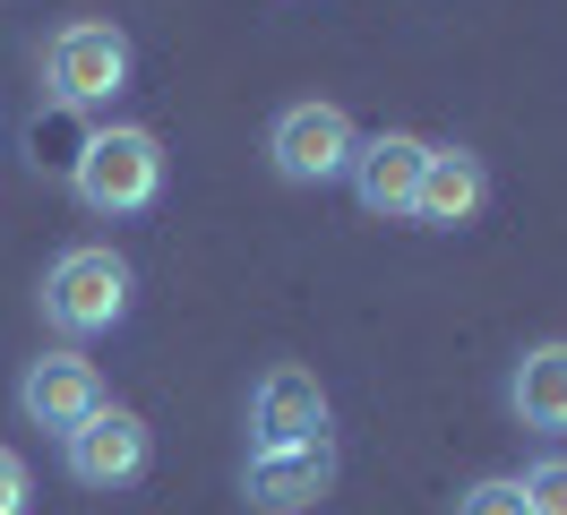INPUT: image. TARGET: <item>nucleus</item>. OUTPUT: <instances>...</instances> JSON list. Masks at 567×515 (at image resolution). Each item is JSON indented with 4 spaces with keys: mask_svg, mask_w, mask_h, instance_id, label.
Masks as SVG:
<instances>
[{
    "mask_svg": "<svg viewBox=\"0 0 567 515\" xmlns=\"http://www.w3.org/2000/svg\"><path fill=\"white\" fill-rule=\"evenodd\" d=\"M130 301H138V267L112 249V240H70L52 267H43V284H35V309H43V327L61 343H86L95 336H112L121 318H130Z\"/></svg>",
    "mask_w": 567,
    "mask_h": 515,
    "instance_id": "nucleus-1",
    "label": "nucleus"
},
{
    "mask_svg": "<svg viewBox=\"0 0 567 515\" xmlns=\"http://www.w3.org/2000/svg\"><path fill=\"white\" fill-rule=\"evenodd\" d=\"M164 172H173L164 164V137L138 130V121H112V130H95L70 155V198L86 215H104V224H130V215H146L164 198Z\"/></svg>",
    "mask_w": 567,
    "mask_h": 515,
    "instance_id": "nucleus-2",
    "label": "nucleus"
},
{
    "mask_svg": "<svg viewBox=\"0 0 567 515\" xmlns=\"http://www.w3.org/2000/svg\"><path fill=\"white\" fill-rule=\"evenodd\" d=\"M130 78H138V43L112 18H61L43 34V95L61 112H104L130 95Z\"/></svg>",
    "mask_w": 567,
    "mask_h": 515,
    "instance_id": "nucleus-3",
    "label": "nucleus"
},
{
    "mask_svg": "<svg viewBox=\"0 0 567 515\" xmlns=\"http://www.w3.org/2000/svg\"><path fill=\"white\" fill-rule=\"evenodd\" d=\"M353 146H361V130H353V112L344 103H284L276 121H267V164H276V181L284 189H327V181H344L353 172Z\"/></svg>",
    "mask_w": 567,
    "mask_h": 515,
    "instance_id": "nucleus-4",
    "label": "nucleus"
},
{
    "mask_svg": "<svg viewBox=\"0 0 567 515\" xmlns=\"http://www.w3.org/2000/svg\"><path fill=\"white\" fill-rule=\"evenodd\" d=\"M112 395H104V370L78 352V343H52V352H35L27 370H18V412H27V430H43V439H70L78 421H95Z\"/></svg>",
    "mask_w": 567,
    "mask_h": 515,
    "instance_id": "nucleus-5",
    "label": "nucleus"
},
{
    "mask_svg": "<svg viewBox=\"0 0 567 515\" xmlns=\"http://www.w3.org/2000/svg\"><path fill=\"white\" fill-rule=\"evenodd\" d=\"M146 464H155V430H146L130 404H104L95 421H78L70 439H61V473L78 481V490H130V481H146Z\"/></svg>",
    "mask_w": 567,
    "mask_h": 515,
    "instance_id": "nucleus-6",
    "label": "nucleus"
},
{
    "mask_svg": "<svg viewBox=\"0 0 567 515\" xmlns=\"http://www.w3.org/2000/svg\"><path fill=\"white\" fill-rule=\"evenodd\" d=\"M422 164H430V137L413 130H379L353 146V172H344V189L370 224H413V198H422Z\"/></svg>",
    "mask_w": 567,
    "mask_h": 515,
    "instance_id": "nucleus-7",
    "label": "nucleus"
},
{
    "mask_svg": "<svg viewBox=\"0 0 567 515\" xmlns=\"http://www.w3.org/2000/svg\"><path fill=\"white\" fill-rule=\"evenodd\" d=\"M327 490H336V439L249 446V455H241V498L258 515H310Z\"/></svg>",
    "mask_w": 567,
    "mask_h": 515,
    "instance_id": "nucleus-8",
    "label": "nucleus"
},
{
    "mask_svg": "<svg viewBox=\"0 0 567 515\" xmlns=\"http://www.w3.org/2000/svg\"><path fill=\"white\" fill-rule=\"evenodd\" d=\"M301 439H336V404L301 361H276L249 387V446H301Z\"/></svg>",
    "mask_w": 567,
    "mask_h": 515,
    "instance_id": "nucleus-9",
    "label": "nucleus"
},
{
    "mask_svg": "<svg viewBox=\"0 0 567 515\" xmlns=\"http://www.w3.org/2000/svg\"><path fill=\"white\" fill-rule=\"evenodd\" d=\"M482 206H491V164H482L473 146H430L413 224H422V233H464V224H482Z\"/></svg>",
    "mask_w": 567,
    "mask_h": 515,
    "instance_id": "nucleus-10",
    "label": "nucleus"
},
{
    "mask_svg": "<svg viewBox=\"0 0 567 515\" xmlns=\"http://www.w3.org/2000/svg\"><path fill=\"white\" fill-rule=\"evenodd\" d=\"M507 412H516V430H533V439H567V336L516 352V370H507Z\"/></svg>",
    "mask_w": 567,
    "mask_h": 515,
    "instance_id": "nucleus-11",
    "label": "nucleus"
},
{
    "mask_svg": "<svg viewBox=\"0 0 567 515\" xmlns=\"http://www.w3.org/2000/svg\"><path fill=\"white\" fill-rule=\"evenodd\" d=\"M516 490H525V515H567V455L559 446L533 455L525 473H516Z\"/></svg>",
    "mask_w": 567,
    "mask_h": 515,
    "instance_id": "nucleus-12",
    "label": "nucleus"
},
{
    "mask_svg": "<svg viewBox=\"0 0 567 515\" xmlns=\"http://www.w3.org/2000/svg\"><path fill=\"white\" fill-rule=\"evenodd\" d=\"M456 515H525V490L516 473H482L473 490H456Z\"/></svg>",
    "mask_w": 567,
    "mask_h": 515,
    "instance_id": "nucleus-13",
    "label": "nucleus"
},
{
    "mask_svg": "<svg viewBox=\"0 0 567 515\" xmlns=\"http://www.w3.org/2000/svg\"><path fill=\"white\" fill-rule=\"evenodd\" d=\"M27 507H35V473H27L18 446H0V515H27Z\"/></svg>",
    "mask_w": 567,
    "mask_h": 515,
    "instance_id": "nucleus-14",
    "label": "nucleus"
}]
</instances>
